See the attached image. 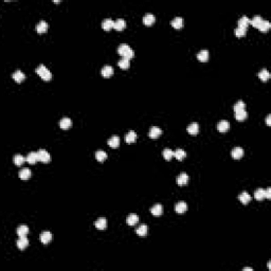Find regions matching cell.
Wrapping results in <instances>:
<instances>
[{
  "label": "cell",
  "instance_id": "cell-1",
  "mask_svg": "<svg viewBox=\"0 0 271 271\" xmlns=\"http://www.w3.org/2000/svg\"><path fill=\"white\" fill-rule=\"evenodd\" d=\"M118 53L123 58H127V59H130V58H132L135 56V53H134V51H132V49L128 45H126V44H122V45L119 47Z\"/></svg>",
  "mask_w": 271,
  "mask_h": 271
},
{
  "label": "cell",
  "instance_id": "cell-2",
  "mask_svg": "<svg viewBox=\"0 0 271 271\" xmlns=\"http://www.w3.org/2000/svg\"><path fill=\"white\" fill-rule=\"evenodd\" d=\"M36 73L38 74L44 81H50V79L52 78L51 72L49 71L48 68H46V66H44V65H39V66L36 68Z\"/></svg>",
  "mask_w": 271,
  "mask_h": 271
},
{
  "label": "cell",
  "instance_id": "cell-3",
  "mask_svg": "<svg viewBox=\"0 0 271 271\" xmlns=\"http://www.w3.org/2000/svg\"><path fill=\"white\" fill-rule=\"evenodd\" d=\"M37 155H38V161H41L43 163L50 162L51 156L49 155V153L46 149H39V151H37Z\"/></svg>",
  "mask_w": 271,
  "mask_h": 271
},
{
  "label": "cell",
  "instance_id": "cell-4",
  "mask_svg": "<svg viewBox=\"0 0 271 271\" xmlns=\"http://www.w3.org/2000/svg\"><path fill=\"white\" fill-rule=\"evenodd\" d=\"M101 74H102L103 78H109L110 76H113V68L111 66H104L102 68Z\"/></svg>",
  "mask_w": 271,
  "mask_h": 271
},
{
  "label": "cell",
  "instance_id": "cell-5",
  "mask_svg": "<svg viewBox=\"0 0 271 271\" xmlns=\"http://www.w3.org/2000/svg\"><path fill=\"white\" fill-rule=\"evenodd\" d=\"M188 210V204H186L184 201H179L175 204V211L179 214H182Z\"/></svg>",
  "mask_w": 271,
  "mask_h": 271
},
{
  "label": "cell",
  "instance_id": "cell-6",
  "mask_svg": "<svg viewBox=\"0 0 271 271\" xmlns=\"http://www.w3.org/2000/svg\"><path fill=\"white\" fill-rule=\"evenodd\" d=\"M52 240V234H51L49 231H45V232H43L40 234V242H43V244H49V242Z\"/></svg>",
  "mask_w": 271,
  "mask_h": 271
},
{
  "label": "cell",
  "instance_id": "cell-7",
  "mask_svg": "<svg viewBox=\"0 0 271 271\" xmlns=\"http://www.w3.org/2000/svg\"><path fill=\"white\" fill-rule=\"evenodd\" d=\"M231 155H232V157L234 159L238 160V159H240L244 156V149H242V147H235V148H233L232 151H231Z\"/></svg>",
  "mask_w": 271,
  "mask_h": 271
},
{
  "label": "cell",
  "instance_id": "cell-8",
  "mask_svg": "<svg viewBox=\"0 0 271 271\" xmlns=\"http://www.w3.org/2000/svg\"><path fill=\"white\" fill-rule=\"evenodd\" d=\"M72 125V121L71 119L69 118H63L62 120L59 121V127L62 129H69Z\"/></svg>",
  "mask_w": 271,
  "mask_h": 271
},
{
  "label": "cell",
  "instance_id": "cell-9",
  "mask_svg": "<svg viewBox=\"0 0 271 271\" xmlns=\"http://www.w3.org/2000/svg\"><path fill=\"white\" fill-rule=\"evenodd\" d=\"M113 25H114V21L111 18H107V19H105L104 21L102 22V28L105 31H110L113 28Z\"/></svg>",
  "mask_w": 271,
  "mask_h": 271
},
{
  "label": "cell",
  "instance_id": "cell-10",
  "mask_svg": "<svg viewBox=\"0 0 271 271\" xmlns=\"http://www.w3.org/2000/svg\"><path fill=\"white\" fill-rule=\"evenodd\" d=\"M161 134H162V130H161L160 128L157 127V126H153V127L151 128V130H149L148 136L151 139H156V138H158Z\"/></svg>",
  "mask_w": 271,
  "mask_h": 271
},
{
  "label": "cell",
  "instance_id": "cell-11",
  "mask_svg": "<svg viewBox=\"0 0 271 271\" xmlns=\"http://www.w3.org/2000/svg\"><path fill=\"white\" fill-rule=\"evenodd\" d=\"M176 182L179 184V185L186 184L189 182V175L185 174V173H181V174L176 178Z\"/></svg>",
  "mask_w": 271,
  "mask_h": 271
},
{
  "label": "cell",
  "instance_id": "cell-12",
  "mask_svg": "<svg viewBox=\"0 0 271 271\" xmlns=\"http://www.w3.org/2000/svg\"><path fill=\"white\" fill-rule=\"evenodd\" d=\"M125 27H126V22L122 18H119V19H116V21H114L113 29H116V31H122V30L125 29Z\"/></svg>",
  "mask_w": 271,
  "mask_h": 271
},
{
  "label": "cell",
  "instance_id": "cell-13",
  "mask_svg": "<svg viewBox=\"0 0 271 271\" xmlns=\"http://www.w3.org/2000/svg\"><path fill=\"white\" fill-rule=\"evenodd\" d=\"M28 246H29V240H28V238L25 236H20L19 239L17 240L18 248H19L20 250H23V249L27 248Z\"/></svg>",
  "mask_w": 271,
  "mask_h": 271
},
{
  "label": "cell",
  "instance_id": "cell-14",
  "mask_svg": "<svg viewBox=\"0 0 271 271\" xmlns=\"http://www.w3.org/2000/svg\"><path fill=\"white\" fill-rule=\"evenodd\" d=\"M12 76H13L14 81H15L16 83H21V82L25 81V75L23 74L22 71H20V70H17V71H15Z\"/></svg>",
  "mask_w": 271,
  "mask_h": 271
},
{
  "label": "cell",
  "instance_id": "cell-15",
  "mask_svg": "<svg viewBox=\"0 0 271 271\" xmlns=\"http://www.w3.org/2000/svg\"><path fill=\"white\" fill-rule=\"evenodd\" d=\"M151 214L155 215V216H160V215H162V213H163V207L160 204V203H156V204L151 209Z\"/></svg>",
  "mask_w": 271,
  "mask_h": 271
},
{
  "label": "cell",
  "instance_id": "cell-16",
  "mask_svg": "<svg viewBox=\"0 0 271 271\" xmlns=\"http://www.w3.org/2000/svg\"><path fill=\"white\" fill-rule=\"evenodd\" d=\"M229 127H230V124H229L228 121L223 120L217 124V129L219 130L220 132H226L229 130Z\"/></svg>",
  "mask_w": 271,
  "mask_h": 271
},
{
  "label": "cell",
  "instance_id": "cell-17",
  "mask_svg": "<svg viewBox=\"0 0 271 271\" xmlns=\"http://www.w3.org/2000/svg\"><path fill=\"white\" fill-rule=\"evenodd\" d=\"M25 161H27L28 163H30V164H35V163L38 161V155H37V151H36V153H34V151L30 153L29 155L27 156V158H25Z\"/></svg>",
  "mask_w": 271,
  "mask_h": 271
},
{
  "label": "cell",
  "instance_id": "cell-18",
  "mask_svg": "<svg viewBox=\"0 0 271 271\" xmlns=\"http://www.w3.org/2000/svg\"><path fill=\"white\" fill-rule=\"evenodd\" d=\"M198 132H199V125H198V123L194 122V123H191V124L189 125V127H188V132H189V134H190V135L195 136V135H197V134H198Z\"/></svg>",
  "mask_w": 271,
  "mask_h": 271
},
{
  "label": "cell",
  "instance_id": "cell-19",
  "mask_svg": "<svg viewBox=\"0 0 271 271\" xmlns=\"http://www.w3.org/2000/svg\"><path fill=\"white\" fill-rule=\"evenodd\" d=\"M108 145L113 148H116L120 145V138L118 136H113L110 139L108 140Z\"/></svg>",
  "mask_w": 271,
  "mask_h": 271
},
{
  "label": "cell",
  "instance_id": "cell-20",
  "mask_svg": "<svg viewBox=\"0 0 271 271\" xmlns=\"http://www.w3.org/2000/svg\"><path fill=\"white\" fill-rule=\"evenodd\" d=\"M47 30H48V23H47L45 20H41V21L36 25V31L38 32L39 34L45 33V32H47Z\"/></svg>",
  "mask_w": 271,
  "mask_h": 271
},
{
  "label": "cell",
  "instance_id": "cell-21",
  "mask_svg": "<svg viewBox=\"0 0 271 271\" xmlns=\"http://www.w3.org/2000/svg\"><path fill=\"white\" fill-rule=\"evenodd\" d=\"M249 25H250V19L247 16H242V17L238 20V28H242V29L247 30Z\"/></svg>",
  "mask_w": 271,
  "mask_h": 271
},
{
  "label": "cell",
  "instance_id": "cell-22",
  "mask_svg": "<svg viewBox=\"0 0 271 271\" xmlns=\"http://www.w3.org/2000/svg\"><path fill=\"white\" fill-rule=\"evenodd\" d=\"M30 177H31V170H30V169H28V167L22 169L19 172V178L21 179V180H28Z\"/></svg>",
  "mask_w": 271,
  "mask_h": 271
},
{
  "label": "cell",
  "instance_id": "cell-23",
  "mask_svg": "<svg viewBox=\"0 0 271 271\" xmlns=\"http://www.w3.org/2000/svg\"><path fill=\"white\" fill-rule=\"evenodd\" d=\"M155 20H156V18H155V16L153 15V14H146L145 16H144L143 17V22H144V25H153L154 22H155Z\"/></svg>",
  "mask_w": 271,
  "mask_h": 271
},
{
  "label": "cell",
  "instance_id": "cell-24",
  "mask_svg": "<svg viewBox=\"0 0 271 271\" xmlns=\"http://www.w3.org/2000/svg\"><path fill=\"white\" fill-rule=\"evenodd\" d=\"M197 58L199 62H202V63L208 62V59H209V52H208L207 50H201L197 54Z\"/></svg>",
  "mask_w": 271,
  "mask_h": 271
},
{
  "label": "cell",
  "instance_id": "cell-25",
  "mask_svg": "<svg viewBox=\"0 0 271 271\" xmlns=\"http://www.w3.org/2000/svg\"><path fill=\"white\" fill-rule=\"evenodd\" d=\"M95 227H97V229H100V230H104V229H106V227H107L106 218L101 217V218L97 219V220L95 221Z\"/></svg>",
  "mask_w": 271,
  "mask_h": 271
},
{
  "label": "cell",
  "instance_id": "cell-26",
  "mask_svg": "<svg viewBox=\"0 0 271 271\" xmlns=\"http://www.w3.org/2000/svg\"><path fill=\"white\" fill-rule=\"evenodd\" d=\"M136 139H137V135H136L134 130H130V132H127L125 136V141L127 142V143H134Z\"/></svg>",
  "mask_w": 271,
  "mask_h": 271
},
{
  "label": "cell",
  "instance_id": "cell-27",
  "mask_svg": "<svg viewBox=\"0 0 271 271\" xmlns=\"http://www.w3.org/2000/svg\"><path fill=\"white\" fill-rule=\"evenodd\" d=\"M238 198H239L240 202L244 203V204H247V203H249L250 200H251V196H250L247 192L240 193V195L238 196Z\"/></svg>",
  "mask_w": 271,
  "mask_h": 271
},
{
  "label": "cell",
  "instance_id": "cell-28",
  "mask_svg": "<svg viewBox=\"0 0 271 271\" xmlns=\"http://www.w3.org/2000/svg\"><path fill=\"white\" fill-rule=\"evenodd\" d=\"M258 29L261 32H267L270 29V22L268 20H261V23L258 25Z\"/></svg>",
  "mask_w": 271,
  "mask_h": 271
},
{
  "label": "cell",
  "instance_id": "cell-29",
  "mask_svg": "<svg viewBox=\"0 0 271 271\" xmlns=\"http://www.w3.org/2000/svg\"><path fill=\"white\" fill-rule=\"evenodd\" d=\"M172 25L175 29H181L183 25V19L181 17H176L172 20Z\"/></svg>",
  "mask_w": 271,
  "mask_h": 271
},
{
  "label": "cell",
  "instance_id": "cell-30",
  "mask_svg": "<svg viewBox=\"0 0 271 271\" xmlns=\"http://www.w3.org/2000/svg\"><path fill=\"white\" fill-rule=\"evenodd\" d=\"M28 233H29V228H28L27 226L21 225V226H19L17 228V234H18V236H19V237L20 236H25Z\"/></svg>",
  "mask_w": 271,
  "mask_h": 271
},
{
  "label": "cell",
  "instance_id": "cell-31",
  "mask_svg": "<svg viewBox=\"0 0 271 271\" xmlns=\"http://www.w3.org/2000/svg\"><path fill=\"white\" fill-rule=\"evenodd\" d=\"M254 197H255L256 200H263L264 198H266V194H265V190L264 189H258L254 193Z\"/></svg>",
  "mask_w": 271,
  "mask_h": 271
},
{
  "label": "cell",
  "instance_id": "cell-32",
  "mask_svg": "<svg viewBox=\"0 0 271 271\" xmlns=\"http://www.w3.org/2000/svg\"><path fill=\"white\" fill-rule=\"evenodd\" d=\"M126 221H127V223L129 226H135L136 223L139 221V216L136 214H130L129 216L127 217V220Z\"/></svg>",
  "mask_w": 271,
  "mask_h": 271
},
{
  "label": "cell",
  "instance_id": "cell-33",
  "mask_svg": "<svg viewBox=\"0 0 271 271\" xmlns=\"http://www.w3.org/2000/svg\"><path fill=\"white\" fill-rule=\"evenodd\" d=\"M247 116H248V113H247V111L245 110H240V111H237V113H235V119H236L237 121H244L247 119Z\"/></svg>",
  "mask_w": 271,
  "mask_h": 271
},
{
  "label": "cell",
  "instance_id": "cell-34",
  "mask_svg": "<svg viewBox=\"0 0 271 271\" xmlns=\"http://www.w3.org/2000/svg\"><path fill=\"white\" fill-rule=\"evenodd\" d=\"M118 65H119V67H120L121 69H123V70L128 69V68H129V66H130L129 59H127V58H122V59L119 60Z\"/></svg>",
  "mask_w": 271,
  "mask_h": 271
},
{
  "label": "cell",
  "instance_id": "cell-35",
  "mask_svg": "<svg viewBox=\"0 0 271 271\" xmlns=\"http://www.w3.org/2000/svg\"><path fill=\"white\" fill-rule=\"evenodd\" d=\"M95 158H97V160L100 161V162H104L107 159V154L105 153L104 151H97V153H95Z\"/></svg>",
  "mask_w": 271,
  "mask_h": 271
},
{
  "label": "cell",
  "instance_id": "cell-36",
  "mask_svg": "<svg viewBox=\"0 0 271 271\" xmlns=\"http://www.w3.org/2000/svg\"><path fill=\"white\" fill-rule=\"evenodd\" d=\"M258 78H260V79H261V81H263V82H266V81H268V79H269V78H270V73H269V72H268V70L263 69V70H261V71L260 72V73H258Z\"/></svg>",
  "mask_w": 271,
  "mask_h": 271
},
{
  "label": "cell",
  "instance_id": "cell-37",
  "mask_svg": "<svg viewBox=\"0 0 271 271\" xmlns=\"http://www.w3.org/2000/svg\"><path fill=\"white\" fill-rule=\"evenodd\" d=\"M185 156H186L185 151H184L182 148H178L176 151H174V157H176L177 160H182Z\"/></svg>",
  "mask_w": 271,
  "mask_h": 271
},
{
  "label": "cell",
  "instance_id": "cell-38",
  "mask_svg": "<svg viewBox=\"0 0 271 271\" xmlns=\"http://www.w3.org/2000/svg\"><path fill=\"white\" fill-rule=\"evenodd\" d=\"M163 157H164L165 160L170 161V159L174 157V151L170 148H165L164 151H163Z\"/></svg>",
  "mask_w": 271,
  "mask_h": 271
},
{
  "label": "cell",
  "instance_id": "cell-39",
  "mask_svg": "<svg viewBox=\"0 0 271 271\" xmlns=\"http://www.w3.org/2000/svg\"><path fill=\"white\" fill-rule=\"evenodd\" d=\"M137 234L139 236H145L147 234V226L146 225H141L139 228L137 229Z\"/></svg>",
  "mask_w": 271,
  "mask_h": 271
},
{
  "label": "cell",
  "instance_id": "cell-40",
  "mask_svg": "<svg viewBox=\"0 0 271 271\" xmlns=\"http://www.w3.org/2000/svg\"><path fill=\"white\" fill-rule=\"evenodd\" d=\"M261 16H258V15H256V16H254L253 18H252V20H250V23H251L252 25H253L254 28H258V25H260L261 23Z\"/></svg>",
  "mask_w": 271,
  "mask_h": 271
},
{
  "label": "cell",
  "instance_id": "cell-41",
  "mask_svg": "<svg viewBox=\"0 0 271 271\" xmlns=\"http://www.w3.org/2000/svg\"><path fill=\"white\" fill-rule=\"evenodd\" d=\"M25 161V159L23 156L21 155H16L14 156V163H15L16 165H21L23 162Z\"/></svg>",
  "mask_w": 271,
  "mask_h": 271
},
{
  "label": "cell",
  "instance_id": "cell-42",
  "mask_svg": "<svg viewBox=\"0 0 271 271\" xmlns=\"http://www.w3.org/2000/svg\"><path fill=\"white\" fill-rule=\"evenodd\" d=\"M245 107H246V105H245L244 102H242V101H238L236 104L234 105V111H235V113H237V111L244 110Z\"/></svg>",
  "mask_w": 271,
  "mask_h": 271
},
{
  "label": "cell",
  "instance_id": "cell-43",
  "mask_svg": "<svg viewBox=\"0 0 271 271\" xmlns=\"http://www.w3.org/2000/svg\"><path fill=\"white\" fill-rule=\"evenodd\" d=\"M246 32H247V30L237 27V29L235 30V35H236L237 37H242V36H245V35H246Z\"/></svg>",
  "mask_w": 271,
  "mask_h": 271
},
{
  "label": "cell",
  "instance_id": "cell-44",
  "mask_svg": "<svg viewBox=\"0 0 271 271\" xmlns=\"http://www.w3.org/2000/svg\"><path fill=\"white\" fill-rule=\"evenodd\" d=\"M265 194H266V198L270 199V198H271V189L268 188L267 190H265Z\"/></svg>",
  "mask_w": 271,
  "mask_h": 271
},
{
  "label": "cell",
  "instance_id": "cell-45",
  "mask_svg": "<svg viewBox=\"0 0 271 271\" xmlns=\"http://www.w3.org/2000/svg\"><path fill=\"white\" fill-rule=\"evenodd\" d=\"M266 123H267L268 126L271 125V116H270V114H268L267 118H266Z\"/></svg>",
  "mask_w": 271,
  "mask_h": 271
},
{
  "label": "cell",
  "instance_id": "cell-46",
  "mask_svg": "<svg viewBox=\"0 0 271 271\" xmlns=\"http://www.w3.org/2000/svg\"><path fill=\"white\" fill-rule=\"evenodd\" d=\"M244 271H252V268H244Z\"/></svg>",
  "mask_w": 271,
  "mask_h": 271
}]
</instances>
